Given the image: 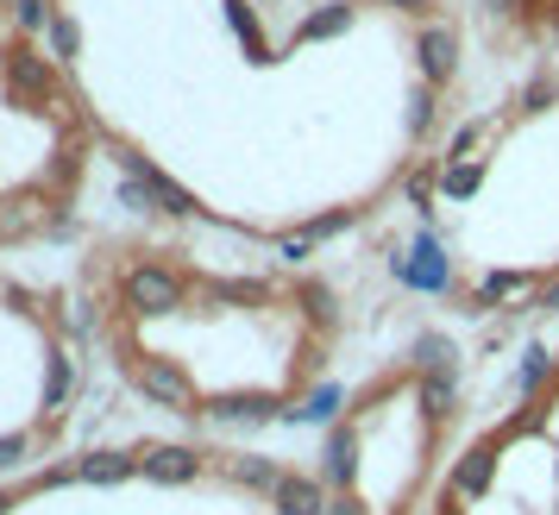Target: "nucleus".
Here are the masks:
<instances>
[{
	"label": "nucleus",
	"instance_id": "obj_1",
	"mask_svg": "<svg viewBox=\"0 0 559 515\" xmlns=\"http://www.w3.org/2000/svg\"><path fill=\"white\" fill-rule=\"evenodd\" d=\"M114 296H120V309H127L132 321H170V314L189 309L195 284L182 277L177 264H157V258H132L127 271H120V284H114Z\"/></svg>",
	"mask_w": 559,
	"mask_h": 515
},
{
	"label": "nucleus",
	"instance_id": "obj_2",
	"mask_svg": "<svg viewBox=\"0 0 559 515\" xmlns=\"http://www.w3.org/2000/svg\"><path fill=\"white\" fill-rule=\"evenodd\" d=\"M127 384L152 403V409H170V415H189V421H202V390L195 378L182 371L170 352H127Z\"/></svg>",
	"mask_w": 559,
	"mask_h": 515
},
{
	"label": "nucleus",
	"instance_id": "obj_3",
	"mask_svg": "<svg viewBox=\"0 0 559 515\" xmlns=\"http://www.w3.org/2000/svg\"><path fill=\"white\" fill-rule=\"evenodd\" d=\"M390 277H396L403 289H415V296H453L459 289L453 258H447V239H440L433 227H421L403 252L390 258Z\"/></svg>",
	"mask_w": 559,
	"mask_h": 515
},
{
	"label": "nucleus",
	"instance_id": "obj_4",
	"mask_svg": "<svg viewBox=\"0 0 559 515\" xmlns=\"http://www.w3.org/2000/svg\"><path fill=\"white\" fill-rule=\"evenodd\" d=\"M0 76H7V95L20 107H45V101L63 95V63H57L51 51H32L26 38L0 51Z\"/></svg>",
	"mask_w": 559,
	"mask_h": 515
},
{
	"label": "nucleus",
	"instance_id": "obj_5",
	"mask_svg": "<svg viewBox=\"0 0 559 515\" xmlns=\"http://www.w3.org/2000/svg\"><path fill=\"white\" fill-rule=\"evenodd\" d=\"M540 284H547V271H497V264H490V271H478L459 296H465V309H472V314H497V309L534 314Z\"/></svg>",
	"mask_w": 559,
	"mask_h": 515
},
{
	"label": "nucleus",
	"instance_id": "obj_6",
	"mask_svg": "<svg viewBox=\"0 0 559 515\" xmlns=\"http://www.w3.org/2000/svg\"><path fill=\"white\" fill-rule=\"evenodd\" d=\"M132 453H139V478H145V484H164V490L202 484L207 471H214V453H195V446H182V440H145V446H132Z\"/></svg>",
	"mask_w": 559,
	"mask_h": 515
},
{
	"label": "nucleus",
	"instance_id": "obj_7",
	"mask_svg": "<svg viewBox=\"0 0 559 515\" xmlns=\"http://www.w3.org/2000/svg\"><path fill=\"white\" fill-rule=\"evenodd\" d=\"M283 409H289V396L283 390H227V396H207L202 403V421H214V428H264V421H283Z\"/></svg>",
	"mask_w": 559,
	"mask_h": 515
},
{
	"label": "nucleus",
	"instance_id": "obj_8",
	"mask_svg": "<svg viewBox=\"0 0 559 515\" xmlns=\"http://www.w3.org/2000/svg\"><path fill=\"white\" fill-rule=\"evenodd\" d=\"M82 396V364L70 352V339H45V378H38V415H45V428L63 421V409Z\"/></svg>",
	"mask_w": 559,
	"mask_h": 515
},
{
	"label": "nucleus",
	"instance_id": "obj_9",
	"mask_svg": "<svg viewBox=\"0 0 559 515\" xmlns=\"http://www.w3.org/2000/svg\"><path fill=\"white\" fill-rule=\"evenodd\" d=\"M120 170H127V177H139L145 189H152L157 214H170V220H195V214H202V202H195V189H182V182L170 177L164 164H152L145 152H127V145H120Z\"/></svg>",
	"mask_w": 559,
	"mask_h": 515
},
{
	"label": "nucleus",
	"instance_id": "obj_10",
	"mask_svg": "<svg viewBox=\"0 0 559 515\" xmlns=\"http://www.w3.org/2000/svg\"><path fill=\"white\" fill-rule=\"evenodd\" d=\"M497 465H503V434L465 446V453L453 459V471H447V496H453V503H478V496H490Z\"/></svg>",
	"mask_w": 559,
	"mask_h": 515
},
{
	"label": "nucleus",
	"instance_id": "obj_11",
	"mask_svg": "<svg viewBox=\"0 0 559 515\" xmlns=\"http://www.w3.org/2000/svg\"><path fill=\"white\" fill-rule=\"evenodd\" d=\"M358 471H365V434H358V421H340V428H328V446H321V478L333 496H346V490H358Z\"/></svg>",
	"mask_w": 559,
	"mask_h": 515
},
{
	"label": "nucleus",
	"instance_id": "obj_12",
	"mask_svg": "<svg viewBox=\"0 0 559 515\" xmlns=\"http://www.w3.org/2000/svg\"><path fill=\"white\" fill-rule=\"evenodd\" d=\"M346 227H358V207H328V214L302 220L296 232H283V239H277V258L296 271V264H308V258H314V245H328L333 232H346Z\"/></svg>",
	"mask_w": 559,
	"mask_h": 515
},
{
	"label": "nucleus",
	"instance_id": "obj_13",
	"mask_svg": "<svg viewBox=\"0 0 559 515\" xmlns=\"http://www.w3.org/2000/svg\"><path fill=\"white\" fill-rule=\"evenodd\" d=\"M415 63H421V82L447 88L459 76V32L440 26V20H421V32H415Z\"/></svg>",
	"mask_w": 559,
	"mask_h": 515
},
{
	"label": "nucleus",
	"instance_id": "obj_14",
	"mask_svg": "<svg viewBox=\"0 0 559 515\" xmlns=\"http://www.w3.org/2000/svg\"><path fill=\"white\" fill-rule=\"evenodd\" d=\"M214 471H221L233 490H246V496H271L289 465L271 459V453H214Z\"/></svg>",
	"mask_w": 559,
	"mask_h": 515
},
{
	"label": "nucleus",
	"instance_id": "obj_15",
	"mask_svg": "<svg viewBox=\"0 0 559 515\" xmlns=\"http://www.w3.org/2000/svg\"><path fill=\"white\" fill-rule=\"evenodd\" d=\"M554 390H559V352L547 339H528L522 359H515V396L522 403H554Z\"/></svg>",
	"mask_w": 559,
	"mask_h": 515
},
{
	"label": "nucleus",
	"instance_id": "obj_16",
	"mask_svg": "<svg viewBox=\"0 0 559 515\" xmlns=\"http://www.w3.org/2000/svg\"><path fill=\"white\" fill-rule=\"evenodd\" d=\"M333 490L321 471H283V484L271 490V515H328Z\"/></svg>",
	"mask_w": 559,
	"mask_h": 515
},
{
	"label": "nucleus",
	"instance_id": "obj_17",
	"mask_svg": "<svg viewBox=\"0 0 559 515\" xmlns=\"http://www.w3.org/2000/svg\"><path fill=\"white\" fill-rule=\"evenodd\" d=\"M358 26V7L353 0H321L314 13H308L302 26L289 32V51H308V45H333V38H346Z\"/></svg>",
	"mask_w": 559,
	"mask_h": 515
},
{
	"label": "nucleus",
	"instance_id": "obj_18",
	"mask_svg": "<svg viewBox=\"0 0 559 515\" xmlns=\"http://www.w3.org/2000/svg\"><path fill=\"white\" fill-rule=\"evenodd\" d=\"M76 478L88 490L132 484V478H139V453H127V446H88V453L76 459Z\"/></svg>",
	"mask_w": 559,
	"mask_h": 515
},
{
	"label": "nucleus",
	"instance_id": "obj_19",
	"mask_svg": "<svg viewBox=\"0 0 559 515\" xmlns=\"http://www.w3.org/2000/svg\"><path fill=\"white\" fill-rule=\"evenodd\" d=\"M340 409H346V390L340 384H308L302 396H289L283 421H296V428H340Z\"/></svg>",
	"mask_w": 559,
	"mask_h": 515
},
{
	"label": "nucleus",
	"instance_id": "obj_20",
	"mask_svg": "<svg viewBox=\"0 0 559 515\" xmlns=\"http://www.w3.org/2000/svg\"><path fill=\"white\" fill-rule=\"evenodd\" d=\"M221 20H227V32L246 45L252 63H271V57H277V45H271V32H264V20H258L252 0H221Z\"/></svg>",
	"mask_w": 559,
	"mask_h": 515
},
{
	"label": "nucleus",
	"instance_id": "obj_21",
	"mask_svg": "<svg viewBox=\"0 0 559 515\" xmlns=\"http://www.w3.org/2000/svg\"><path fill=\"white\" fill-rule=\"evenodd\" d=\"M195 302H214V314L246 309V302H271V284L264 277H195Z\"/></svg>",
	"mask_w": 559,
	"mask_h": 515
},
{
	"label": "nucleus",
	"instance_id": "obj_22",
	"mask_svg": "<svg viewBox=\"0 0 559 515\" xmlns=\"http://www.w3.org/2000/svg\"><path fill=\"white\" fill-rule=\"evenodd\" d=\"M415 409H421V421H428V434H440L447 421L459 415V378H415Z\"/></svg>",
	"mask_w": 559,
	"mask_h": 515
},
{
	"label": "nucleus",
	"instance_id": "obj_23",
	"mask_svg": "<svg viewBox=\"0 0 559 515\" xmlns=\"http://www.w3.org/2000/svg\"><path fill=\"white\" fill-rule=\"evenodd\" d=\"M408 364H415V378H459V346L447 334H421L408 346Z\"/></svg>",
	"mask_w": 559,
	"mask_h": 515
},
{
	"label": "nucleus",
	"instance_id": "obj_24",
	"mask_svg": "<svg viewBox=\"0 0 559 515\" xmlns=\"http://www.w3.org/2000/svg\"><path fill=\"white\" fill-rule=\"evenodd\" d=\"M490 177V157H453V164H440V195L447 202H472Z\"/></svg>",
	"mask_w": 559,
	"mask_h": 515
},
{
	"label": "nucleus",
	"instance_id": "obj_25",
	"mask_svg": "<svg viewBox=\"0 0 559 515\" xmlns=\"http://www.w3.org/2000/svg\"><path fill=\"white\" fill-rule=\"evenodd\" d=\"M433 120H440V88L415 76V82H408V107H403V132H408V139H428Z\"/></svg>",
	"mask_w": 559,
	"mask_h": 515
},
{
	"label": "nucleus",
	"instance_id": "obj_26",
	"mask_svg": "<svg viewBox=\"0 0 559 515\" xmlns=\"http://www.w3.org/2000/svg\"><path fill=\"white\" fill-rule=\"evenodd\" d=\"M289 302H296V314H302V321H308V327H314L321 339L340 327V314H333V289H328V284H296V296H289Z\"/></svg>",
	"mask_w": 559,
	"mask_h": 515
},
{
	"label": "nucleus",
	"instance_id": "obj_27",
	"mask_svg": "<svg viewBox=\"0 0 559 515\" xmlns=\"http://www.w3.org/2000/svg\"><path fill=\"white\" fill-rule=\"evenodd\" d=\"M547 107H559V70H534V76L522 82V95H515V113H522V120H540Z\"/></svg>",
	"mask_w": 559,
	"mask_h": 515
},
{
	"label": "nucleus",
	"instance_id": "obj_28",
	"mask_svg": "<svg viewBox=\"0 0 559 515\" xmlns=\"http://www.w3.org/2000/svg\"><path fill=\"white\" fill-rule=\"evenodd\" d=\"M45 51H51L63 70H70V63L82 57V26H76V13H63V7H57V20L45 26Z\"/></svg>",
	"mask_w": 559,
	"mask_h": 515
},
{
	"label": "nucleus",
	"instance_id": "obj_29",
	"mask_svg": "<svg viewBox=\"0 0 559 515\" xmlns=\"http://www.w3.org/2000/svg\"><path fill=\"white\" fill-rule=\"evenodd\" d=\"M32 459H38V434H32V428L0 434V478H7V471H26Z\"/></svg>",
	"mask_w": 559,
	"mask_h": 515
},
{
	"label": "nucleus",
	"instance_id": "obj_30",
	"mask_svg": "<svg viewBox=\"0 0 559 515\" xmlns=\"http://www.w3.org/2000/svg\"><path fill=\"white\" fill-rule=\"evenodd\" d=\"M13 7V26H20V38H45V26L57 20L51 0H7Z\"/></svg>",
	"mask_w": 559,
	"mask_h": 515
},
{
	"label": "nucleus",
	"instance_id": "obj_31",
	"mask_svg": "<svg viewBox=\"0 0 559 515\" xmlns=\"http://www.w3.org/2000/svg\"><path fill=\"white\" fill-rule=\"evenodd\" d=\"M490 132H497V120H490V113H484V120H465V127L447 139V157H440V164H453V157H478V145L490 139Z\"/></svg>",
	"mask_w": 559,
	"mask_h": 515
},
{
	"label": "nucleus",
	"instance_id": "obj_32",
	"mask_svg": "<svg viewBox=\"0 0 559 515\" xmlns=\"http://www.w3.org/2000/svg\"><path fill=\"white\" fill-rule=\"evenodd\" d=\"M51 309H57V327H63V339H82V334H88V314H82L76 296H57Z\"/></svg>",
	"mask_w": 559,
	"mask_h": 515
},
{
	"label": "nucleus",
	"instance_id": "obj_33",
	"mask_svg": "<svg viewBox=\"0 0 559 515\" xmlns=\"http://www.w3.org/2000/svg\"><path fill=\"white\" fill-rule=\"evenodd\" d=\"M120 207H132V214H157L152 189H145L139 177H127V170H120Z\"/></svg>",
	"mask_w": 559,
	"mask_h": 515
},
{
	"label": "nucleus",
	"instance_id": "obj_34",
	"mask_svg": "<svg viewBox=\"0 0 559 515\" xmlns=\"http://www.w3.org/2000/svg\"><path fill=\"white\" fill-rule=\"evenodd\" d=\"M328 515H371V503H365L358 490H346V496H333L328 503Z\"/></svg>",
	"mask_w": 559,
	"mask_h": 515
},
{
	"label": "nucleus",
	"instance_id": "obj_35",
	"mask_svg": "<svg viewBox=\"0 0 559 515\" xmlns=\"http://www.w3.org/2000/svg\"><path fill=\"white\" fill-rule=\"evenodd\" d=\"M534 314H559V271L540 284V296H534Z\"/></svg>",
	"mask_w": 559,
	"mask_h": 515
},
{
	"label": "nucleus",
	"instance_id": "obj_36",
	"mask_svg": "<svg viewBox=\"0 0 559 515\" xmlns=\"http://www.w3.org/2000/svg\"><path fill=\"white\" fill-rule=\"evenodd\" d=\"M484 13H490V20H522L528 0H484Z\"/></svg>",
	"mask_w": 559,
	"mask_h": 515
},
{
	"label": "nucleus",
	"instance_id": "obj_37",
	"mask_svg": "<svg viewBox=\"0 0 559 515\" xmlns=\"http://www.w3.org/2000/svg\"><path fill=\"white\" fill-rule=\"evenodd\" d=\"M390 13H403V20H428L433 13V0H383Z\"/></svg>",
	"mask_w": 559,
	"mask_h": 515
},
{
	"label": "nucleus",
	"instance_id": "obj_38",
	"mask_svg": "<svg viewBox=\"0 0 559 515\" xmlns=\"http://www.w3.org/2000/svg\"><path fill=\"white\" fill-rule=\"evenodd\" d=\"M13 503H20V484H0V515H13Z\"/></svg>",
	"mask_w": 559,
	"mask_h": 515
},
{
	"label": "nucleus",
	"instance_id": "obj_39",
	"mask_svg": "<svg viewBox=\"0 0 559 515\" xmlns=\"http://www.w3.org/2000/svg\"><path fill=\"white\" fill-rule=\"evenodd\" d=\"M528 13L534 20H547V13H559V0H528Z\"/></svg>",
	"mask_w": 559,
	"mask_h": 515
},
{
	"label": "nucleus",
	"instance_id": "obj_40",
	"mask_svg": "<svg viewBox=\"0 0 559 515\" xmlns=\"http://www.w3.org/2000/svg\"><path fill=\"white\" fill-rule=\"evenodd\" d=\"M0 207H7V202H0Z\"/></svg>",
	"mask_w": 559,
	"mask_h": 515
},
{
	"label": "nucleus",
	"instance_id": "obj_41",
	"mask_svg": "<svg viewBox=\"0 0 559 515\" xmlns=\"http://www.w3.org/2000/svg\"><path fill=\"white\" fill-rule=\"evenodd\" d=\"M554 515H559V510H554Z\"/></svg>",
	"mask_w": 559,
	"mask_h": 515
}]
</instances>
